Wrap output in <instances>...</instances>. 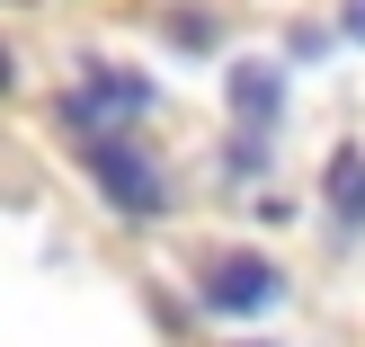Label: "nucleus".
<instances>
[{
    "mask_svg": "<svg viewBox=\"0 0 365 347\" xmlns=\"http://www.w3.org/2000/svg\"><path fill=\"white\" fill-rule=\"evenodd\" d=\"M143 107H152V81H143V71H116V63H98V53H89V63H81V89H71L53 116H63V134L107 143V134H125Z\"/></svg>",
    "mask_w": 365,
    "mask_h": 347,
    "instance_id": "f257e3e1",
    "label": "nucleus"
},
{
    "mask_svg": "<svg viewBox=\"0 0 365 347\" xmlns=\"http://www.w3.org/2000/svg\"><path fill=\"white\" fill-rule=\"evenodd\" d=\"M196 294H205V312H232V321H250V312H267V303L285 294V276H277V259H250V249H223V259H205Z\"/></svg>",
    "mask_w": 365,
    "mask_h": 347,
    "instance_id": "f03ea898",
    "label": "nucleus"
},
{
    "mask_svg": "<svg viewBox=\"0 0 365 347\" xmlns=\"http://www.w3.org/2000/svg\"><path fill=\"white\" fill-rule=\"evenodd\" d=\"M89 170H98V187H107V205H116V214H170V187H160V170H152V160H143L125 134L89 143Z\"/></svg>",
    "mask_w": 365,
    "mask_h": 347,
    "instance_id": "7ed1b4c3",
    "label": "nucleus"
},
{
    "mask_svg": "<svg viewBox=\"0 0 365 347\" xmlns=\"http://www.w3.org/2000/svg\"><path fill=\"white\" fill-rule=\"evenodd\" d=\"M277 116H285L277 63H232V125L241 134H277Z\"/></svg>",
    "mask_w": 365,
    "mask_h": 347,
    "instance_id": "20e7f679",
    "label": "nucleus"
},
{
    "mask_svg": "<svg viewBox=\"0 0 365 347\" xmlns=\"http://www.w3.org/2000/svg\"><path fill=\"white\" fill-rule=\"evenodd\" d=\"M321 187H330V214L339 223H365V152H330V170H321Z\"/></svg>",
    "mask_w": 365,
    "mask_h": 347,
    "instance_id": "39448f33",
    "label": "nucleus"
},
{
    "mask_svg": "<svg viewBox=\"0 0 365 347\" xmlns=\"http://www.w3.org/2000/svg\"><path fill=\"white\" fill-rule=\"evenodd\" d=\"M170 36H178V45H187V53H205V45H214V18H196V9H178V18H170Z\"/></svg>",
    "mask_w": 365,
    "mask_h": 347,
    "instance_id": "423d86ee",
    "label": "nucleus"
},
{
    "mask_svg": "<svg viewBox=\"0 0 365 347\" xmlns=\"http://www.w3.org/2000/svg\"><path fill=\"white\" fill-rule=\"evenodd\" d=\"M339 36H348V45H365V0H339Z\"/></svg>",
    "mask_w": 365,
    "mask_h": 347,
    "instance_id": "0eeeda50",
    "label": "nucleus"
},
{
    "mask_svg": "<svg viewBox=\"0 0 365 347\" xmlns=\"http://www.w3.org/2000/svg\"><path fill=\"white\" fill-rule=\"evenodd\" d=\"M9 81H18V63H9V45H0V89H9Z\"/></svg>",
    "mask_w": 365,
    "mask_h": 347,
    "instance_id": "6e6552de",
    "label": "nucleus"
}]
</instances>
